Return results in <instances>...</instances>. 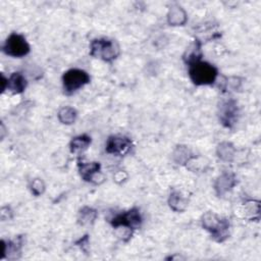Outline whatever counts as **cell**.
<instances>
[{
	"label": "cell",
	"instance_id": "obj_7",
	"mask_svg": "<svg viewBox=\"0 0 261 261\" xmlns=\"http://www.w3.org/2000/svg\"><path fill=\"white\" fill-rule=\"evenodd\" d=\"M131 147V141L125 137H111L109 138L106 150L108 153L122 154L125 153Z\"/></svg>",
	"mask_w": 261,
	"mask_h": 261
},
{
	"label": "cell",
	"instance_id": "obj_9",
	"mask_svg": "<svg viewBox=\"0 0 261 261\" xmlns=\"http://www.w3.org/2000/svg\"><path fill=\"white\" fill-rule=\"evenodd\" d=\"M99 164L98 163H86V164H82L81 166V175L82 177L87 180L90 181L92 180V177L94 173H96L99 170Z\"/></svg>",
	"mask_w": 261,
	"mask_h": 261
},
{
	"label": "cell",
	"instance_id": "obj_11",
	"mask_svg": "<svg viewBox=\"0 0 261 261\" xmlns=\"http://www.w3.org/2000/svg\"><path fill=\"white\" fill-rule=\"evenodd\" d=\"M60 119L65 124H72L76 119V111L72 108H64L60 112Z\"/></svg>",
	"mask_w": 261,
	"mask_h": 261
},
{
	"label": "cell",
	"instance_id": "obj_13",
	"mask_svg": "<svg viewBox=\"0 0 261 261\" xmlns=\"http://www.w3.org/2000/svg\"><path fill=\"white\" fill-rule=\"evenodd\" d=\"M176 205H180V209L182 210L181 205H185V202L183 201V199L179 195H175L173 194L171 196V199H170V206H172V208H175Z\"/></svg>",
	"mask_w": 261,
	"mask_h": 261
},
{
	"label": "cell",
	"instance_id": "obj_4",
	"mask_svg": "<svg viewBox=\"0 0 261 261\" xmlns=\"http://www.w3.org/2000/svg\"><path fill=\"white\" fill-rule=\"evenodd\" d=\"M91 54L96 57H101L104 61H111L119 54V47L113 41L99 39L91 44Z\"/></svg>",
	"mask_w": 261,
	"mask_h": 261
},
{
	"label": "cell",
	"instance_id": "obj_14",
	"mask_svg": "<svg viewBox=\"0 0 261 261\" xmlns=\"http://www.w3.org/2000/svg\"><path fill=\"white\" fill-rule=\"evenodd\" d=\"M40 187H43V188H44L43 183H42L40 180H37V181H35V182L33 183V191L35 192V194L38 195V194L42 193L43 189H40Z\"/></svg>",
	"mask_w": 261,
	"mask_h": 261
},
{
	"label": "cell",
	"instance_id": "obj_1",
	"mask_svg": "<svg viewBox=\"0 0 261 261\" xmlns=\"http://www.w3.org/2000/svg\"><path fill=\"white\" fill-rule=\"evenodd\" d=\"M189 74L191 80L196 85H210L215 81L217 71L213 66L207 63L196 61L191 63Z\"/></svg>",
	"mask_w": 261,
	"mask_h": 261
},
{
	"label": "cell",
	"instance_id": "obj_12",
	"mask_svg": "<svg viewBox=\"0 0 261 261\" xmlns=\"http://www.w3.org/2000/svg\"><path fill=\"white\" fill-rule=\"evenodd\" d=\"M181 13H183L181 10H177V11H172L171 12V17H169V22L171 23V24H177V25H179V24H182L183 22L179 19V15H181Z\"/></svg>",
	"mask_w": 261,
	"mask_h": 261
},
{
	"label": "cell",
	"instance_id": "obj_2",
	"mask_svg": "<svg viewBox=\"0 0 261 261\" xmlns=\"http://www.w3.org/2000/svg\"><path fill=\"white\" fill-rule=\"evenodd\" d=\"M90 81L89 75L82 70H70L64 76V87L66 92L73 93Z\"/></svg>",
	"mask_w": 261,
	"mask_h": 261
},
{
	"label": "cell",
	"instance_id": "obj_8",
	"mask_svg": "<svg viewBox=\"0 0 261 261\" xmlns=\"http://www.w3.org/2000/svg\"><path fill=\"white\" fill-rule=\"evenodd\" d=\"M8 89L14 93H21L27 86L26 79L19 73H15L7 82Z\"/></svg>",
	"mask_w": 261,
	"mask_h": 261
},
{
	"label": "cell",
	"instance_id": "obj_5",
	"mask_svg": "<svg viewBox=\"0 0 261 261\" xmlns=\"http://www.w3.org/2000/svg\"><path fill=\"white\" fill-rule=\"evenodd\" d=\"M203 221L205 227H207V229H211L213 236L218 238V241H221L222 238H225L226 229L228 227L226 221L215 219V215L213 214H207Z\"/></svg>",
	"mask_w": 261,
	"mask_h": 261
},
{
	"label": "cell",
	"instance_id": "obj_3",
	"mask_svg": "<svg viewBox=\"0 0 261 261\" xmlns=\"http://www.w3.org/2000/svg\"><path fill=\"white\" fill-rule=\"evenodd\" d=\"M4 50L10 56L23 57L29 53L30 46L22 35L12 34L8 38Z\"/></svg>",
	"mask_w": 261,
	"mask_h": 261
},
{
	"label": "cell",
	"instance_id": "obj_10",
	"mask_svg": "<svg viewBox=\"0 0 261 261\" xmlns=\"http://www.w3.org/2000/svg\"><path fill=\"white\" fill-rule=\"evenodd\" d=\"M91 140L90 138L86 137V136H80V137H77L75 138L73 141H72V150L73 151H79V150H83V149H86L87 146L90 144Z\"/></svg>",
	"mask_w": 261,
	"mask_h": 261
},
{
	"label": "cell",
	"instance_id": "obj_6",
	"mask_svg": "<svg viewBox=\"0 0 261 261\" xmlns=\"http://www.w3.org/2000/svg\"><path fill=\"white\" fill-rule=\"evenodd\" d=\"M141 223V216L137 209H132L125 214H121L113 219V225H125L129 227H136Z\"/></svg>",
	"mask_w": 261,
	"mask_h": 261
}]
</instances>
